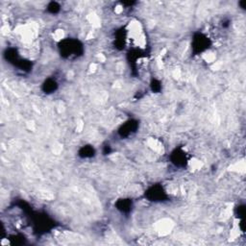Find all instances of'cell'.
I'll return each mask as SVG.
<instances>
[{
    "instance_id": "1",
    "label": "cell",
    "mask_w": 246,
    "mask_h": 246,
    "mask_svg": "<svg viewBox=\"0 0 246 246\" xmlns=\"http://www.w3.org/2000/svg\"><path fill=\"white\" fill-rule=\"evenodd\" d=\"M94 154V149L92 147H88V146H85L83 147L80 151V156L83 157V158H88V157H91Z\"/></svg>"
},
{
    "instance_id": "3",
    "label": "cell",
    "mask_w": 246,
    "mask_h": 246,
    "mask_svg": "<svg viewBox=\"0 0 246 246\" xmlns=\"http://www.w3.org/2000/svg\"><path fill=\"white\" fill-rule=\"evenodd\" d=\"M48 10H50V12L51 13H58L59 11H60V6L57 4V3H51L50 5L48 6Z\"/></svg>"
},
{
    "instance_id": "2",
    "label": "cell",
    "mask_w": 246,
    "mask_h": 246,
    "mask_svg": "<svg viewBox=\"0 0 246 246\" xmlns=\"http://www.w3.org/2000/svg\"><path fill=\"white\" fill-rule=\"evenodd\" d=\"M56 83L53 80H48L45 84H44V91H53L56 88Z\"/></svg>"
}]
</instances>
